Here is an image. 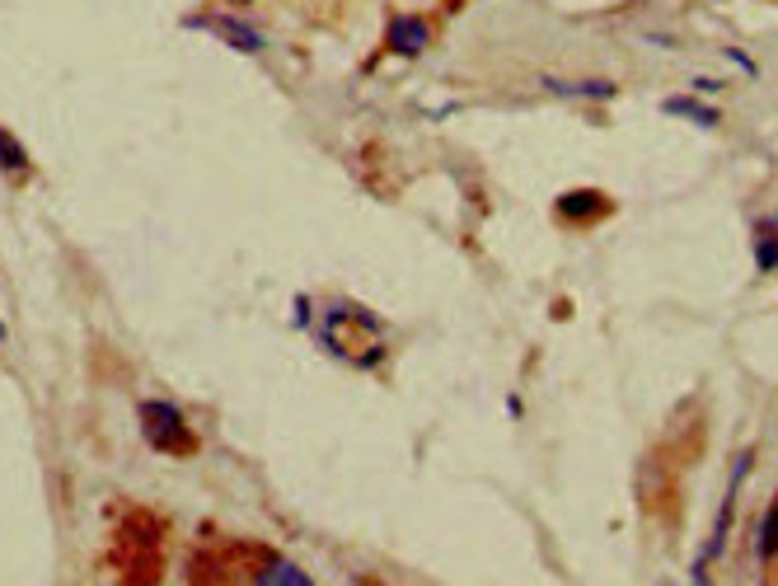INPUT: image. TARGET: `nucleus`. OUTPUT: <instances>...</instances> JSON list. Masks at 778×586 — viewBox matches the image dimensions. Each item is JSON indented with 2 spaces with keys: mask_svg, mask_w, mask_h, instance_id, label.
I'll use <instances>...</instances> for the list:
<instances>
[{
  "mask_svg": "<svg viewBox=\"0 0 778 586\" xmlns=\"http://www.w3.org/2000/svg\"><path fill=\"white\" fill-rule=\"evenodd\" d=\"M141 422H145L151 446H160V450H188L193 446V436H188V427H184V418H178L174 403H145Z\"/></svg>",
  "mask_w": 778,
  "mask_h": 586,
  "instance_id": "nucleus-1",
  "label": "nucleus"
},
{
  "mask_svg": "<svg viewBox=\"0 0 778 586\" xmlns=\"http://www.w3.org/2000/svg\"><path fill=\"white\" fill-rule=\"evenodd\" d=\"M389 43L399 47V52H422L427 47V24L422 20H394L389 24Z\"/></svg>",
  "mask_w": 778,
  "mask_h": 586,
  "instance_id": "nucleus-2",
  "label": "nucleus"
},
{
  "mask_svg": "<svg viewBox=\"0 0 778 586\" xmlns=\"http://www.w3.org/2000/svg\"><path fill=\"white\" fill-rule=\"evenodd\" d=\"M605 207H609V202L601 198V192H586V188H582V192H568V198L558 202V211H562V216H577V221H586V216H601Z\"/></svg>",
  "mask_w": 778,
  "mask_h": 586,
  "instance_id": "nucleus-3",
  "label": "nucleus"
},
{
  "mask_svg": "<svg viewBox=\"0 0 778 586\" xmlns=\"http://www.w3.org/2000/svg\"><path fill=\"white\" fill-rule=\"evenodd\" d=\"M211 34H221L230 38V47H244V52H258V34H249V28H240V24H230V20H202Z\"/></svg>",
  "mask_w": 778,
  "mask_h": 586,
  "instance_id": "nucleus-4",
  "label": "nucleus"
},
{
  "mask_svg": "<svg viewBox=\"0 0 778 586\" xmlns=\"http://www.w3.org/2000/svg\"><path fill=\"white\" fill-rule=\"evenodd\" d=\"M759 559H778V502L769 507L765 526H759Z\"/></svg>",
  "mask_w": 778,
  "mask_h": 586,
  "instance_id": "nucleus-5",
  "label": "nucleus"
},
{
  "mask_svg": "<svg viewBox=\"0 0 778 586\" xmlns=\"http://www.w3.org/2000/svg\"><path fill=\"white\" fill-rule=\"evenodd\" d=\"M755 263L765 268V272L778 268V230H765V235H759V244H755Z\"/></svg>",
  "mask_w": 778,
  "mask_h": 586,
  "instance_id": "nucleus-6",
  "label": "nucleus"
},
{
  "mask_svg": "<svg viewBox=\"0 0 778 586\" xmlns=\"http://www.w3.org/2000/svg\"><path fill=\"white\" fill-rule=\"evenodd\" d=\"M666 113H689V118H694V122H703V127H713V122H718V113H713V108L689 104V99H671V104H666Z\"/></svg>",
  "mask_w": 778,
  "mask_h": 586,
  "instance_id": "nucleus-7",
  "label": "nucleus"
},
{
  "mask_svg": "<svg viewBox=\"0 0 778 586\" xmlns=\"http://www.w3.org/2000/svg\"><path fill=\"white\" fill-rule=\"evenodd\" d=\"M544 85L558 94H591V99H609L615 94V85H562V80H544Z\"/></svg>",
  "mask_w": 778,
  "mask_h": 586,
  "instance_id": "nucleus-8",
  "label": "nucleus"
},
{
  "mask_svg": "<svg viewBox=\"0 0 778 586\" xmlns=\"http://www.w3.org/2000/svg\"><path fill=\"white\" fill-rule=\"evenodd\" d=\"M0 165H5V169H24V151H20V141H10L5 132H0Z\"/></svg>",
  "mask_w": 778,
  "mask_h": 586,
  "instance_id": "nucleus-9",
  "label": "nucleus"
}]
</instances>
